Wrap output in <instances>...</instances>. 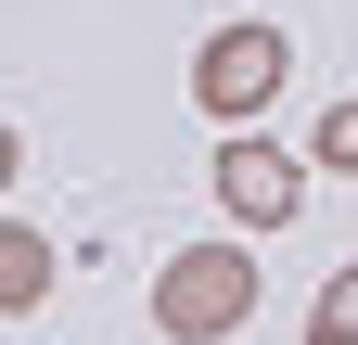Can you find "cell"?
Segmentation results:
<instances>
[{
    "mask_svg": "<svg viewBox=\"0 0 358 345\" xmlns=\"http://www.w3.org/2000/svg\"><path fill=\"white\" fill-rule=\"evenodd\" d=\"M154 320L179 345H231L256 320V243H179L166 269H154Z\"/></svg>",
    "mask_w": 358,
    "mask_h": 345,
    "instance_id": "cell-1",
    "label": "cell"
},
{
    "mask_svg": "<svg viewBox=\"0 0 358 345\" xmlns=\"http://www.w3.org/2000/svg\"><path fill=\"white\" fill-rule=\"evenodd\" d=\"M282 77H294V38H282V26H217L205 52H192V103H205L217 128H243V115L282 103Z\"/></svg>",
    "mask_w": 358,
    "mask_h": 345,
    "instance_id": "cell-2",
    "label": "cell"
},
{
    "mask_svg": "<svg viewBox=\"0 0 358 345\" xmlns=\"http://www.w3.org/2000/svg\"><path fill=\"white\" fill-rule=\"evenodd\" d=\"M205 179H217V205H231V230H294L307 218V154H282L268 128H231Z\"/></svg>",
    "mask_w": 358,
    "mask_h": 345,
    "instance_id": "cell-3",
    "label": "cell"
},
{
    "mask_svg": "<svg viewBox=\"0 0 358 345\" xmlns=\"http://www.w3.org/2000/svg\"><path fill=\"white\" fill-rule=\"evenodd\" d=\"M38 294H52V230H26V218H0V320H26Z\"/></svg>",
    "mask_w": 358,
    "mask_h": 345,
    "instance_id": "cell-4",
    "label": "cell"
},
{
    "mask_svg": "<svg viewBox=\"0 0 358 345\" xmlns=\"http://www.w3.org/2000/svg\"><path fill=\"white\" fill-rule=\"evenodd\" d=\"M307 345H358V256L320 281V307H307Z\"/></svg>",
    "mask_w": 358,
    "mask_h": 345,
    "instance_id": "cell-5",
    "label": "cell"
},
{
    "mask_svg": "<svg viewBox=\"0 0 358 345\" xmlns=\"http://www.w3.org/2000/svg\"><path fill=\"white\" fill-rule=\"evenodd\" d=\"M307 166H358V90L320 115V141H307Z\"/></svg>",
    "mask_w": 358,
    "mask_h": 345,
    "instance_id": "cell-6",
    "label": "cell"
},
{
    "mask_svg": "<svg viewBox=\"0 0 358 345\" xmlns=\"http://www.w3.org/2000/svg\"><path fill=\"white\" fill-rule=\"evenodd\" d=\"M13 166H26V141H13V128H0V192H13Z\"/></svg>",
    "mask_w": 358,
    "mask_h": 345,
    "instance_id": "cell-7",
    "label": "cell"
}]
</instances>
